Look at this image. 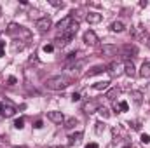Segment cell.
<instances>
[{"label":"cell","mask_w":150,"mask_h":148,"mask_svg":"<svg viewBox=\"0 0 150 148\" xmlns=\"http://www.w3.org/2000/svg\"><path fill=\"white\" fill-rule=\"evenodd\" d=\"M101 72H107V68H105V66H94V68H91V70L86 73V77H94V75L101 73Z\"/></svg>","instance_id":"5bb4252c"},{"label":"cell","mask_w":150,"mask_h":148,"mask_svg":"<svg viewBox=\"0 0 150 148\" xmlns=\"http://www.w3.org/2000/svg\"><path fill=\"white\" fill-rule=\"evenodd\" d=\"M127 108H129V106H127L126 101H120L119 105L115 103V111H127Z\"/></svg>","instance_id":"ffe728a7"},{"label":"cell","mask_w":150,"mask_h":148,"mask_svg":"<svg viewBox=\"0 0 150 148\" xmlns=\"http://www.w3.org/2000/svg\"><path fill=\"white\" fill-rule=\"evenodd\" d=\"M120 52L124 54V58H129L131 54H133V56H136V54H138V47H136V45H133V44H126V45H122V47H120Z\"/></svg>","instance_id":"52a82bcc"},{"label":"cell","mask_w":150,"mask_h":148,"mask_svg":"<svg viewBox=\"0 0 150 148\" xmlns=\"http://www.w3.org/2000/svg\"><path fill=\"white\" fill-rule=\"evenodd\" d=\"M107 72L110 73V77H119V75L124 73V65L119 63V61H112V63L107 66Z\"/></svg>","instance_id":"3957f363"},{"label":"cell","mask_w":150,"mask_h":148,"mask_svg":"<svg viewBox=\"0 0 150 148\" xmlns=\"http://www.w3.org/2000/svg\"><path fill=\"white\" fill-rule=\"evenodd\" d=\"M5 145H7V140H4V138L0 136V148H4Z\"/></svg>","instance_id":"1f68e13d"},{"label":"cell","mask_w":150,"mask_h":148,"mask_svg":"<svg viewBox=\"0 0 150 148\" xmlns=\"http://www.w3.org/2000/svg\"><path fill=\"white\" fill-rule=\"evenodd\" d=\"M70 84H72V80L65 75H56V77H51V78L45 80V87L51 89V91H63Z\"/></svg>","instance_id":"6da1fadb"},{"label":"cell","mask_w":150,"mask_h":148,"mask_svg":"<svg viewBox=\"0 0 150 148\" xmlns=\"http://www.w3.org/2000/svg\"><path fill=\"white\" fill-rule=\"evenodd\" d=\"M35 127H37V129L42 127V120H37V122H35Z\"/></svg>","instance_id":"e575fe53"},{"label":"cell","mask_w":150,"mask_h":148,"mask_svg":"<svg viewBox=\"0 0 150 148\" xmlns=\"http://www.w3.org/2000/svg\"><path fill=\"white\" fill-rule=\"evenodd\" d=\"M98 113H100L103 118H108V117H110V111L107 110V108H100V110H98Z\"/></svg>","instance_id":"d4e9b609"},{"label":"cell","mask_w":150,"mask_h":148,"mask_svg":"<svg viewBox=\"0 0 150 148\" xmlns=\"http://www.w3.org/2000/svg\"><path fill=\"white\" fill-rule=\"evenodd\" d=\"M2 108H4V103H0V115H2Z\"/></svg>","instance_id":"74e56055"},{"label":"cell","mask_w":150,"mask_h":148,"mask_svg":"<svg viewBox=\"0 0 150 148\" xmlns=\"http://www.w3.org/2000/svg\"><path fill=\"white\" fill-rule=\"evenodd\" d=\"M79 99H80V94H79V92H74V94H72V101H79Z\"/></svg>","instance_id":"f546056e"},{"label":"cell","mask_w":150,"mask_h":148,"mask_svg":"<svg viewBox=\"0 0 150 148\" xmlns=\"http://www.w3.org/2000/svg\"><path fill=\"white\" fill-rule=\"evenodd\" d=\"M16 84V78L14 77H9V85H14Z\"/></svg>","instance_id":"d6a6232c"},{"label":"cell","mask_w":150,"mask_h":148,"mask_svg":"<svg viewBox=\"0 0 150 148\" xmlns=\"http://www.w3.org/2000/svg\"><path fill=\"white\" fill-rule=\"evenodd\" d=\"M52 51H54V45H52V44L44 45V52H52Z\"/></svg>","instance_id":"83f0119b"},{"label":"cell","mask_w":150,"mask_h":148,"mask_svg":"<svg viewBox=\"0 0 150 148\" xmlns=\"http://www.w3.org/2000/svg\"><path fill=\"white\" fill-rule=\"evenodd\" d=\"M12 148H26V147H12Z\"/></svg>","instance_id":"ab89813d"},{"label":"cell","mask_w":150,"mask_h":148,"mask_svg":"<svg viewBox=\"0 0 150 148\" xmlns=\"http://www.w3.org/2000/svg\"><path fill=\"white\" fill-rule=\"evenodd\" d=\"M51 4H52L54 7H63V2H58V0H51Z\"/></svg>","instance_id":"f1b7e54d"},{"label":"cell","mask_w":150,"mask_h":148,"mask_svg":"<svg viewBox=\"0 0 150 148\" xmlns=\"http://www.w3.org/2000/svg\"><path fill=\"white\" fill-rule=\"evenodd\" d=\"M142 143L149 145V143H150V134H142Z\"/></svg>","instance_id":"4316f807"},{"label":"cell","mask_w":150,"mask_h":148,"mask_svg":"<svg viewBox=\"0 0 150 148\" xmlns=\"http://www.w3.org/2000/svg\"><path fill=\"white\" fill-rule=\"evenodd\" d=\"M108 85H110L108 80H105V82H96V84L93 85V89H94V91H105V89H108Z\"/></svg>","instance_id":"e0dca14e"},{"label":"cell","mask_w":150,"mask_h":148,"mask_svg":"<svg viewBox=\"0 0 150 148\" xmlns=\"http://www.w3.org/2000/svg\"><path fill=\"white\" fill-rule=\"evenodd\" d=\"M77 30H79V23H74V25H72L67 32L58 33V37L54 38L56 45H58V47H65L67 44H70V42H72V38L75 37V33H77Z\"/></svg>","instance_id":"7a4b0ae2"},{"label":"cell","mask_w":150,"mask_h":148,"mask_svg":"<svg viewBox=\"0 0 150 148\" xmlns=\"http://www.w3.org/2000/svg\"><path fill=\"white\" fill-rule=\"evenodd\" d=\"M86 21H87L89 25H98V23L101 21V14H100V12H89V14L86 16Z\"/></svg>","instance_id":"30bf717a"},{"label":"cell","mask_w":150,"mask_h":148,"mask_svg":"<svg viewBox=\"0 0 150 148\" xmlns=\"http://www.w3.org/2000/svg\"><path fill=\"white\" fill-rule=\"evenodd\" d=\"M131 96L134 98V103H136V105H140V103H142V92H140V91H134Z\"/></svg>","instance_id":"7402d4cb"},{"label":"cell","mask_w":150,"mask_h":148,"mask_svg":"<svg viewBox=\"0 0 150 148\" xmlns=\"http://www.w3.org/2000/svg\"><path fill=\"white\" fill-rule=\"evenodd\" d=\"M145 44H147V47L150 49V37H147V40H145Z\"/></svg>","instance_id":"8d00e7d4"},{"label":"cell","mask_w":150,"mask_h":148,"mask_svg":"<svg viewBox=\"0 0 150 148\" xmlns=\"http://www.w3.org/2000/svg\"><path fill=\"white\" fill-rule=\"evenodd\" d=\"M23 125H25V118H18V120L14 122V127H16V129H23Z\"/></svg>","instance_id":"cb8c5ba5"},{"label":"cell","mask_w":150,"mask_h":148,"mask_svg":"<svg viewBox=\"0 0 150 148\" xmlns=\"http://www.w3.org/2000/svg\"><path fill=\"white\" fill-rule=\"evenodd\" d=\"M117 52H119V47L112 45V44H105L101 49V54H105V56H115Z\"/></svg>","instance_id":"9c48e42d"},{"label":"cell","mask_w":150,"mask_h":148,"mask_svg":"<svg viewBox=\"0 0 150 148\" xmlns=\"http://www.w3.org/2000/svg\"><path fill=\"white\" fill-rule=\"evenodd\" d=\"M86 148H100V147H98L96 143H89V145H87V147H86Z\"/></svg>","instance_id":"836d02e7"},{"label":"cell","mask_w":150,"mask_h":148,"mask_svg":"<svg viewBox=\"0 0 150 148\" xmlns=\"http://www.w3.org/2000/svg\"><path fill=\"white\" fill-rule=\"evenodd\" d=\"M4 51H5V42H0V58L4 56Z\"/></svg>","instance_id":"4dcf8cb0"},{"label":"cell","mask_w":150,"mask_h":148,"mask_svg":"<svg viewBox=\"0 0 150 148\" xmlns=\"http://www.w3.org/2000/svg\"><path fill=\"white\" fill-rule=\"evenodd\" d=\"M124 148H131V147H124Z\"/></svg>","instance_id":"60d3db41"},{"label":"cell","mask_w":150,"mask_h":148,"mask_svg":"<svg viewBox=\"0 0 150 148\" xmlns=\"http://www.w3.org/2000/svg\"><path fill=\"white\" fill-rule=\"evenodd\" d=\"M147 4H149L147 0H142V2H140V7H147Z\"/></svg>","instance_id":"d590c367"},{"label":"cell","mask_w":150,"mask_h":148,"mask_svg":"<svg viewBox=\"0 0 150 148\" xmlns=\"http://www.w3.org/2000/svg\"><path fill=\"white\" fill-rule=\"evenodd\" d=\"M75 125H77V118H74V117L68 118V120L65 122V129H72V127H75Z\"/></svg>","instance_id":"44dd1931"},{"label":"cell","mask_w":150,"mask_h":148,"mask_svg":"<svg viewBox=\"0 0 150 148\" xmlns=\"http://www.w3.org/2000/svg\"><path fill=\"white\" fill-rule=\"evenodd\" d=\"M119 92H120V91H119V87H112V89H110V91L107 92V99L113 101V99H115V98L119 96Z\"/></svg>","instance_id":"ac0fdd59"},{"label":"cell","mask_w":150,"mask_h":148,"mask_svg":"<svg viewBox=\"0 0 150 148\" xmlns=\"http://www.w3.org/2000/svg\"><path fill=\"white\" fill-rule=\"evenodd\" d=\"M84 42H86V45H96L98 44V35L93 30H87L84 33Z\"/></svg>","instance_id":"ba28073f"},{"label":"cell","mask_w":150,"mask_h":148,"mask_svg":"<svg viewBox=\"0 0 150 148\" xmlns=\"http://www.w3.org/2000/svg\"><path fill=\"white\" fill-rule=\"evenodd\" d=\"M14 113H16V108L11 103H4V108H2V115L4 117H12Z\"/></svg>","instance_id":"7c38bea8"},{"label":"cell","mask_w":150,"mask_h":148,"mask_svg":"<svg viewBox=\"0 0 150 148\" xmlns=\"http://www.w3.org/2000/svg\"><path fill=\"white\" fill-rule=\"evenodd\" d=\"M47 118H49L52 124H58V125H61V124L65 122V115H63L61 111H49V113H47Z\"/></svg>","instance_id":"8992f818"},{"label":"cell","mask_w":150,"mask_h":148,"mask_svg":"<svg viewBox=\"0 0 150 148\" xmlns=\"http://www.w3.org/2000/svg\"><path fill=\"white\" fill-rule=\"evenodd\" d=\"M103 131H105V124H103V122H98V124H96V132L101 134Z\"/></svg>","instance_id":"484cf974"},{"label":"cell","mask_w":150,"mask_h":148,"mask_svg":"<svg viewBox=\"0 0 150 148\" xmlns=\"http://www.w3.org/2000/svg\"><path fill=\"white\" fill-rule=\"evenodd\" d=\"M77 58H79V52L75 51V52H70V54L65 58V61H67V63H70V61H74V59H77Z\"/></svg>","instance_id":"603a6c76"},{"label":"cell","mask_w":150,"mask_h":148,"mask_svg":"<svg viewBox=\"0 0 150 148\" xmlns=\"http://www.w3.org/2000/svg\"><path fill=\"white\" fill-rule=\"evenodd\" d=\"M140 77H143V78H149L150 77V63H143V65H142Z\"/></svg>","instance_id":"9a60e30c"},{"label":"cell","mask_w":150,"mask_h":148,"mask_svg":"<svg viewBox=\"0 0 150 148\" xmlns=\"http://www.w3.org/2000/svg\"><path fill=\"white\" fill-rule=\"evenodd\" d=\"M74 16H67V18H63L59 23H58V30H59V33H63V32H67L72 25H74Z\"/></svg>","instance_id":"5b68a950"},{"label":"cell","mask_w":150,"mask_h":148,"mask_svg":"<svg viewBox=\"0 0 150 148\" xmlns=\"http://www.w3.org/2000/svg\"><path fill=\"white\" fill-rule=\"evenodd\" d=\"M124 73L127 75V77H134V75H136L134 65H133L131 61H126V63H124Z\"/></svg>","instance_id":"4fadbf2b"},{"label":"cell","mask_w":150,"mask_h":148,"mask_svg":"<svg viewBox=\"0 0 150 148\" xmlns=\"http://www.w3.org/2000/svg\"><path fill=\"white\" fill-rule=\"evenodd\" d=\"M49 148H65V147H49Z\"/></svg>","instance_id":"f35d334b"},{"label":"cell","mask_w":150,"mask_h":148,"mask_svg":"<svg viewBox=\"0 0 150 148\" xmlns=\"http://www.w3.org/2000/svg\"><path fill=\"white\" fill-rule=\"evenodd\" d=\"M80 138H82V132L70 134V138H68V145H75V143H79V141H80Z\"/></svg>","instance_id":"d6986e66"},{"label":"cell","mask_w":150,"mask_h":148,"mask_svg":"<svg viewBox=\"0 0 150 148\" xmlns=\"http://www.w3.org/2000/svg\"><path fill=\"white\" fill-rule=\"evenodd\" d=\"M35 26H37V30L40 33H45V32H49L51 30V26H52V21H51V18H40L37 19V23H35Z\"/></svg>","instance_id":"277c9868"},{"label":"cell","mask_w":150,"mask_h":148,"mask_svg":"<svg viewBox=\"0 0 150 148\" xmlns=\"http://www.w3.org/2000/svg\"><path fill=\"white\" fill-rule=\"evenodd\" d=\"M110 28H112V32H117V33H120V32H124V28H126V26H124V23H122V21H113Z\"/></svg>","instance_id":"2e32d148"},{"label":"cell","mask_w":150,"mask_h":148,"mask_svg":"<svg viewBox=\"0 0 150 148\" xmlns=\"http://www.w3.org/2000/svg\"><path fill=\"white\" fill-rule=\"evenodd\" d=\"M100 110V105L96 103V101H87V103H84V111L86 113H94V111Z\"/></svg>","instance_id":"8fae6325"}]
</instances>
